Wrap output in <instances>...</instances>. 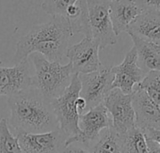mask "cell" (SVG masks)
Returning a JSON list of instances; mask_svg holds the SVG:
<instances>
[{
  "label": "cell",
  "instance_id": "1",
  "mask_svg": "<svg viewBox=\"0 0 160 153\" xmlns=\"http://www.w3.org/2000/svg\"><path fill=\"white\" fill-rule=\"evenodd\" d=\"M72 35L71 26L64 17L53 16L49 22L33 26L17 41L13 62L17 64L34 53L49 61L60 62Z\"/></svg>",
  "mask_w": 160,
  "mask_h": 153
},
{
  "label": "cell",
  "instance_id": "2",
  "mask_svg": "<svg viewBox=\"0 0 160 153\" xmlns=\"http://www.w3.org/2000/svg\"><path fill=\"white\" fill-rule=\"evenodd\" d=\"M10 125L18 132L42 133L58 128L52 102L33 87L8 97Z\"/></svg>",
  "mask_w": 160,
  "mask_h": 153
},
{
  "label": "cell",
  "instance_id": "3",
  "mask_svg": "<svg viewBox=\"0 0 160 153\" xmlns=\"http://www.w3.org/2000/svg\"><path fill=\"white\" fill-rule=\"evenodd\" d=\"M32 62L35 71L31 87L51 102L59 97L70 85L74 73L72 64L69 62L61 65L58 61L52 62L37 53L32 55Z\"/></svg>",
  "mask_w": 160,
  "mask_h": 153
},
{
  "label": "cell",
  "instance_id": "4",
  "mask_svg": "<svg viewBox=\"0 0 160 153\" xmlns=\"http://www.w3.org/2000/svg\"><path fill=\"white\" fill-rule=\"evenodd\" d=\"M81 83L78 73H73L70 85L63 93L52 101V106L58 122V128L66 134L67 138L76 136L80 133L78 127L79 112L76 101L80 96Z\"/></svg>",
  "mask_w": 160,
  "mask_h": 153
},
{
  "label": "cell",
  "instance_id": "5",
  "mask_svg": "<svg viewBox=\"0 0 160 153\" xmlns=\"http://www.w3.org/2000/svg\"><path fill=\"white\" fill-rule=\"evenodd\" d=\"M110 1L86 0L91 37L98 42L100 49L115 45L118 41L110 20Z\"/></svg>",
  "mask_w": 160,
  "mask_h": 153
},
{
  "label": "cell",
  "instance_id": "6",
  "mask_svg": "<svg viewBox=\"0 0 160 153\" xmlns=\"http://www.w3.org/2000/svg\"><path fill=\"white\" fill-rule=\"evenodd\" d=\"M78 76L81 83L80 97H82L86 102V110L101 104L112 89L114 76L111 71V67L102 65L95 71L80 73Z\"/></svg>",
  "mask_w": 160,
  "mask_h": 153
},
{
  "label": "cell",
  "instance_id": "7",
  "mask_svg": "<svg viewBox=\"0 0 160 153\" xmlns=\"http://www.w3.org/2000/svg\"><path fill=\"white\" fill-rule=\"evenodd\" d=\"M112 127L122 135L136 126V115L132 103V94H125L119 88H112L104 99Z\"/></svg>",
  "mask_w": 160,
  "mask_h": 153
},
{
  "label": "cell",
  "instance_id": "8",
  "mask_svg": "<svg viewBox=\"0 0 160 153\" xmlns=\"http://www.w3.org/2000/svg\"><path fill=\"white\" fill-rule=\"evenodd\" d=\"M112 125L111 117L103 103L89 109L86 113L79 116L78 127L80 133L76 136L69 137L65 141L68 146L74 143H82L88 146L93 143L99 136L100 132Z\"/></svg>",
  "mask_w": 160,
  "mask_h": 153
},
{
  "label": "cell",
  "instance_id": "9",
  "mask_svg": "<svg viewBox=\"0 0 160 153\" xmlns=\"http://www.w3.org/2000/svg\"><path fill=\"white\" fill-rule=\"evenodd\" d=\"M22 153H63L66 134L59 129L42 133L18 132Z\"/></svg>",
  "mask_w": 160,
  "mask_h": 153
},
{
  "label": "cell",
  "instance_id": "10",
  "mask_svg": "<svg viewBox=\"0 0 160 153\" xmlns=\"http://www.w3.org/2000/svg\"><path fill=\"white\" fill-rule=\"evenodd\" d=\"M99 44L92 37H85L78 43L68 47L65 56L72 66L74 73H90L102 66Z\"/></svg>",
  "mask_w": 160,
  "mask_h": 153
},
{
  "label": "cell",
  "instance_id": "11",
  "mask_svg": "<svg viewBox=\"0 0 160 153\" xmlns=\"http://www.w3.org/2000/svg\"><path fill=\"white\" fill-rule=\"evenodd\" d=\"M111 71L114 76L112 88H119L125 94H132L147 74L138 65L134 46L127 52L121 64L111 67Z\"/></svg>",
  "mask_w": 160,
  "mask_h": 153
},
{
  "label": "cell",
  "instance_id": "12",
  "mask_svg": "<svg viewBox=\"0 0 160 153\" xmlns=\"http://www.w3.org/2000/svg\"><path fill=\"white\" fill-rule=\"evenodd\" d=\"M32 86V73L28 58L12 67H0V96L11 97Z\"/></svg>",
  "mask_w": 160,
  "mask_h": 153
},
{
  "label": "cell",
  "instance_id": "13",
  "mask_svg": "<svg viewBox=\"0 0 160 153\" xmlns=\"http://www.w3.org/2000/svg\"><path fill=\"white\" fill-rule=\"evenodd\" d=\"M132 103L137 127L142 131L160 128V108L138 86L132 93Z\"/></svg>",
  "mask_w": 160,
  "mask_h": 153
},
{
  "label": "cell",
  "instance_id": "14",
  "mask_svg": "<svg viewBox=\"0 0 160 153\" xmlns=\"http://www.w3.org/2000/svg\"><path fill=\"white\" fill-rule=\"evenodd\" d=\"M141 12L142 10L135 0H111L109 14L115 35L118 37L122 33L127 32Z\"/></svg>",
  "mask_w": 160,
  "mask_h": 153
},
{
  "label": "cell",
  "instance_id": "15",
  "mask_svg": "<svg viewBox=\"0 0 160 153\" xmlns=\"http://www.w3.org/2000/svg\"><path fill=\"white\" fill-rule=\"evenodd\" d=\"M126 33L160 45V13L142 11Z\"/></svg>",
  "mask_w": 160,
  "mask_h": 153
},
{
  "label": "cell",
  "instance_id": "16",
  "mask_svg": "<svg viewBox=\"0 0 160 153\" xmlns=\"http://www.w3.org/2000/svg\"><path fill=\"white\" fill-rule=\"evenodd\" d=\"M137 51L139 67L147 73L151 70H160V45L129 35Z\"/></svg>",
  "mask_w": 160,
  "mask_h": 153
},
{
  "label": "cell",
  "instance_id": "17",
  "mask_svg": "<svg viewBox=\"0 0 160 153\" xmlns=\"http://www.w3.org/2000/svg\"><path fill=\"white\" fill-rule=\"evenodd\" d=\"M89 147L91 153H124L123 137L110 126L104 129Z\"/></svg>",
  "mask_w": 160,
  "mask_h": 153
},
{
  "label": "cell",
  "instance_id": "18",
  "mask_svg": "<svg viewBox=\"0 0 160 153\" xmlns=\"http://www.w3.org/2000/svg\"><path fill=\"white\" fill-rule=\"evenodd\" d=\"M124 153H149L148 141L144 131L135 126L122 135Z\"/></svg>",
  "mask_w": 160,
  "mask_h": 153
},
{
  "label": "cell",
  "instance_id": "19",
  "mask_svg": "<svg viewBox=\"0 0 160 153\" xmlns=\"http://www.w3.org/2000/svg\"><path fill=\"white\" fill-rule=\"evenodd\" d=\"M138 87L143 89L149 98L160 108V70L147 72Z\"/></svg>",
  "mask_w": 160,
  "mask_h": 153
},
{
  "label": "cell",
  "instance_id": "20",
  "mask_svg": "<svg viewBox=\"0 0 160 153\" xmlns=\"http://www.w3.org/2000/svg\"><path fill=\"white\" fill-rule=\"evenodd\" d=\"M0 153H22L17 136L10 131L6 118L0 120Z\"/></svg>",
  "mask_w": 160,
  "mask_h": 153
},
{
  "label": "cell",
  "instance_id": "21",
  "mask_svg": "<svg viewBox=\"0 0 160 153\" xmlns=\"http://www.w3.org/2000/svg\"><path fill=\"white\" fill-rule=\"evenodd\" d=\"M78 0H42L41 7L50 16L66 17L69 9L74 6Z\"/></svg>",
  "mask_w": 160,
  "mask_h": 153
},
{
  "label": "cell",
  "instance_id": "22",
  "mask_svg": "<svg viewBox=\"0 0 160 153\" xmlns=\"http://www.w3.org/2000/svg\"><path fill=\"white\" fill-rule=\"evenodd\" d=\"M142 11H150L160 13V0H135Z\"/></svg>",
  "mask_w": 160,
  "mask_h": 153
},
{
  "label": "cell",
  "instance_id": "23",
  "mask_svg": "<svg viewBox=\"0 0 160 153\" xmlns=\"http://www.w3.org/2000/svg\"><path fill=\"white\" fill-rule=\"evenodd\" d=\"M146 138L157 143L160 146V128L159 129H148L144 131Z\"/></svg>",
  "mask_w": 160,
  "mask_h": 153
},
{
  "label": "cell",
  "instance_id": "24",
  "mask_svg": "<svg viewBox=\"0 0 160 153\" xmlns=\"http://www.w3.org/2000/svg\"><path fill=\"white\" fill-rule=\"evenodd\" d=\"M63 153H91L90 151L82 148V147H79V146H74L72 145H70L68 146L65 147Z\"/></svg>",
  "mask_w": 160,
  "mask_h": 153
},
{
  "label": "cell",
  "instance_id": "25",
  "mask_svg": "<svg viewBox=\"0 0 160 153\" xmlns=\"http://www.w3.org/2000/svg\"><path fill=\"white\" fill-rule=\"evenodd\" d=\"M147 141L149 146V153H160V146L157 143L150 139H147Z\"/></svg>",
  "mask_w": 160,
  "mask_h": 153
},
{
  "label": "cell",
  "instance_id": "26",
  "mask_svg": "<svg viewBox=\"0 0 160 153\" xmlns=\"http://www.w3.org/2000/svg\"><path fill=\"white\" fill-rule=\"evenodd\" d=\"M76 106H77V109H78V112L80 115L84 113V111L86 110V102L82 97H80V96L78 97V99L76 101Z\"/></svg>",
  "mask_w": 160,
  "mask_h": 153
},
{
  "label": "cell",
  "instance_id": "27",
  "mask_svg": "<svg viewBox=\"0 0 160 153\" xmlns=\"http://www.w3.org/2000/svg\"><path fill=\"white\" fill-rule=\"evenodd\" d=\"M0 64H2V61L1 60H0Z\"/></svg>",
  "mask_w": 160,
  "mask_h": 153
}]
</instances>
